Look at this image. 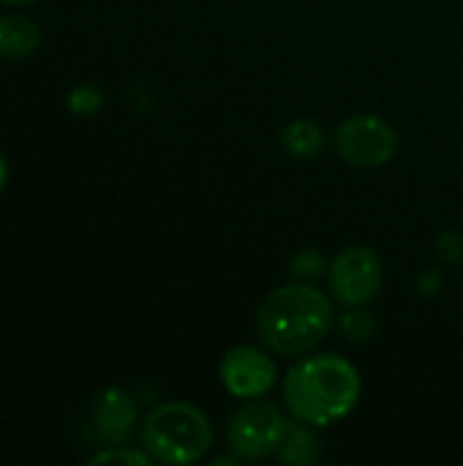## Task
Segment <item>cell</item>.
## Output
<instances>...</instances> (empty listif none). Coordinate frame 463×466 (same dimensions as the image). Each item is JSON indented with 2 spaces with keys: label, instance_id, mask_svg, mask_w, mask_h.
Listing matches in <instances>:
<instances>
[{
  "label": "cell",
  "instance_id": "3",
  "mask_svg": "<svg viewBox=\"0 0 463 466\" xmlns=\"http://www.w3.org/2000/svg\"><path fill=\"white\" fill-rule=\"evenodd\" d=\"M213 445L210 418L188 401H166L142 423V448L161 464H194Z\"/></svg>",
  "mask_w": 463,
  "mask_h": 466
},
{
  "label": "cell",
  "instance_id": "13",
  "mask_svg": "<svg viewBox=\"0 0 463 466\" xmlns=\"http://www.w3.org/2000/svg\"><path fill=\"white\" fill-rule=\"evenodd\" d=\"M292 273L297 281H311L325 273V257L314 248H306L292 257Z\"/></svg>",
  "mask_w": 463,
  "mask_h": 466
},
{
  "label": "cell",
  "instance_id": "15",
  "mask_svg": "<svg viewBox=\"0 0 463 466\" xmlns=\"http://www.w3.org/2000/svg\"><path fill=\"white\" fill-rule=\"evenodd\" d=\"M101 93L96 90V87H76V90H71V96H68V106L74 109V112H79V115H93L98 106H101Z\"/></svg>",
  "mask_w": 463,
  "mask_h": 466
},
{
  "label": "cell",
  "instance_id": "10",
  "mask_svg": "<svg viewBox=\"0 0 463 466\" xmlns=\"http://www.w3.org/2000/svg\"><path fill=\"white\" fill-rule=\"evenodd\" d=\"M41 41L38 25L22 14H8L0 16V57H27L30 52H35Z\"/></svg>",
  "mask_w": 463,
  "mask_h": 466
},
{
  "label": "cell",
  "instance_id": "8",
  "mask_svg": "<svg viewBox=\"0 0 463 466\" xmlns=\"http://www.w3.org/2000/svg\"><path fill=\"white\" fill-rule=\"evenodd\" d=\"M93 423L98 437L106 445H126L134 434L136 426V404L134 399L120 390V388H109L96 399L93 407Z\"/></svg>",
  "mask_w": 463,
  "mask_h": 466
},
{
  "label": "cell",
  "instance_id": "17",
  "mask_svg": "<svg viewBox=\"0 0 463 466\" xmlns=\"http://www.w3.org/2000/svg\"><path fill=\"white\" fill-rule=\"evenodd\" d=\"M3 3H14V5H19V3H33V0H3Z\"/></svg>",
  "mask_w": 463,
  "mask_h": 466
},
{
  "label": "cell",
  "instance_id": "12",
  "mask_svg": "<svg viewBox=\"0 0 463 466\" xmlns=\"http://www.w3.org/2000/svg\"><path fill=\"white\" fill-rule=\"evenodd\" d=\"M341 330L349 341H368L377 336V322L363 309H349L341 319Z\"/></svg>",
  "mask_w": 463,
  "mask_h": 466
},
{
  "label": "cell",
  "instance_id": "9",
  "mask_svg": "<svg viewBox=\"0 0 463 466\" xmlns=\"http://www.w3.org/2000/svg\"><path fill=\"white\" fill-rule=\"evenodd\" d=\"M276 459L284 464H317L322 459V440L317 437L314 426L300 423V420H289V429H287V434L276 451Z\"/></svg>",
  "mask_w": 463,
  "mask_h": 466
},
{
  "label": "cell",
  "instance_id": "16",
  "mask_svg": "<svg viewBox=\"0 0 463 466\" xmlns=\"http://www.w3.org/2000/svg\"><path fill=\"white\" fill-rule=\"evenodd\" d=\"M5 180H8V167H5V158L0 153V191L5 188Z\"/></svg>",
  "mask_w": 463,
  "mask_h": 466
},
{
  "label": "cell",
  "instance_id": "14",
  "mask_svg": "<svg viewBox=\"0 0 463 466\" xmlns=\"http://www.w3.org/2000/svg\"><path fill=\"white\" fill-rule=\"evenodd\" d=\"M153 461L145 451H131V448H126V445H112L109 451H104V453H98V456H93V461L90 464H136V466H147Z\"/></svg>",
  "mask_w": 463,
  "mask_h": 466
},
{
  "label": "cell",
  "instance_id": "7",
  "mask_svg": "<svg viewBox=\"0 0 463 466\" xmlns=\"http://www.w3.org/2000/svg\"><path fill=\"white\" fill-rule=\"evenodd\" d=\"M221 382L229 390V396L251 401V399H262L265 393L273 390L278 371L276 363L270 360L267 352L257 350V347H235L224 355L221 360Z\"/></svg>",
  "mask_w": 463,
  "mask_h": 466
},
{
  "label": "cell",
  "instance_id": "2",
  "mask_svg": "<svg viewBox=\"0 0 463 466\" xmlns=\"http://www.w3.org/2000/svg\"><path fill=\"white\" fill-rule=\"evenodd\" d=\"M333 319V300L308 281H295L273 289L262 300L257 311V333L270 352L297 358L325 341Z\"/></svg>",
  "mask_w": 463,
  "mask_h": 466
},
{
  "label": "cell",
  "instance_id": "11",
  "mask_svg": "<svg viewBox=\"0 0 463 466\" xmlns=\"http://www.w3.org/2000/svg\"><path fill=\"white\" fill-rule=\"evenodd\" d=\"M281 145L295 158H314L325 147V131L317 120L297 117V120L287 123V128L281 131Z\"/></svg>",
  "mask_w": 463,
  "mask_h": 466
},
{
  "label": "cell",
  "instance_id": "1",
  "mask_svg": "<svg viewBox=\"0 0 463 466\" xmlns=\"http://www.w3.org/2000/svg\"><path fill=\"white\" fill-rule=\"evenodd\" d=\"M360 371L341 355L297 360L284 377V404L292 420L314 429L344 420L360 401Z\"/></svg>",
  "mask_w": 463,
  "mask_h": 466
},
{
  "label": "cell",
  "instance_id": "5",
  "mask_svg": "<svg viewBox=\"0 0 463 466\" xmlns=\"http://www.w3.org/2000/svg\"><path fill=\"white\" fill-rule=\"evenodd\" d=\"M327 284L336 303L347 309H366L379 298L385 284V268L379 254L368 246L344 248L330 262Z\"/></svg>",
  "mask_w": 463,
  "mask_h": 466
},
{
  "label": "cell",
  "instance_id": "6",
  "mask_svg": "<svg viewBox=\"0 0 463 466\" xmlns=\"http://www.w3.org/2000/svg\"><path fill=\"white\" fill-rule=\"evenodd\" d=\"M338 156L357 169H377L393 161L398 150L396 128L379 115H352L333 134Z\"/></svg>",
  "mask_w": 463,
  "mask_h": 466
},
{
  "label": "cell",
  "instance_id": "4",
  "mask_svg": "<svg viewBox=\"0 0 463 466\" xmlns=\"http://www.w3.org/2000/svg\"><path fill=\"white\" fill-rule=\"evenodd\" d=\"M287 429H289V418L278 404L251 399L232 415L226 440L235 456L246 461H257V459L276 456Z\"/></svg>",
  "mask_w": 463,
  "mask_h": 466
}]
</instances>
